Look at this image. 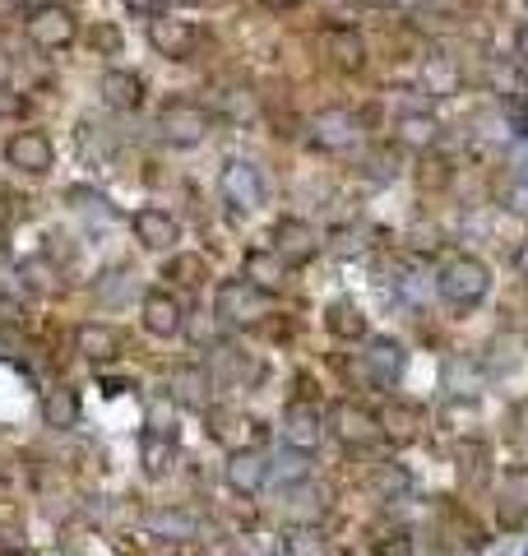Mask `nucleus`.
<instances>
[{"label": "nucleus", "mask_w": 528, "mask_h": 556, "mask_svg": "<svg viewBox=\"0 0 528 556\" xmlns=\"http://www.w3.org/2000/svg\"><path fill=\"white\" fill-rule=\"evenodd\" d=\"M491 292V269L478 255H450L436 274V298L450 311H478Z\"/></svg>", "instance_id": "f257e3e1"}, {"label": "nucleus", "mask_w": 528, "mask_h": 556, "mask_svg": "<svg viewBox=\"0 0 528 556\" xmlns=\"http://www.w3.org/2000/svg\"><path fill=\"white\" fill-rule=\"evenodd\" d=\"M209 126H214V112L200 108V102H190V98H167L163 112H158V135H163V144H172V149L204 144Z\"/></svg>", "instance_id": "f03ea898"}, {"label": "nucleus", "mask_w": 528, "mask_h": 556, "mask_svg": "<svg viewBox=\"0 0 528 556\" xmlns=\"http://www.w3.org/2000/svg\"><path fill=\"white\" fill-rule=\"evenodd\" d=\"M269 311H274V298L260 292L255 283H246V278H223L214 292V316L223 325H260Z\"/></svg>", "instance_id": "7ed1b4c3"}, {"label": "nucleus", "mask_w": 528, "mask_h": 556, "mask_svg": "<svg viewBox=\"0 0 528 556\" xmlns=\"http://www.w3.org/2000/svg\"><path fill=\"white\" fill-rule=\"evenodd\" d=\"M329 437L348 445V450H372L385 441V422L372 413V408H362V404H352V399H339V404L329 408Z\"/></svg>", "instance_id": "20e7f679"}, {"label": "nucleus", "mask_w": 528, "mask_h": 556, "mask_svg": "<svg viewBox=\"0 0 528 556\" xmlns=\"http://www.w3.org/2000/svg\"><path fill=\"white\" fill-rule=\"evenodd\" d=\"M24 33H28V42L38 51H65L70 42L79 38V24H75V14H70L65 5L47 0V5H33V14L24 20Z\"/></svg>", "instance_id": "39448f33"}, {"label": "nucleus", "mask_w": 528, "mask_h": 556, "mask_svg": "<svg viewBox=\"0 0 528 556\" xmlns=\"http://www.w3.org/2000/svg\"><path fill=\"white\" fill-rule=\"evenodd\" d=\"M403 371H408V348H403L394 334H372L362 353V376L372 380L376 390H394Z\"/></svg>", "instance_id": "423d86ee"}, {"label": "nucleus", "mask_w": 528, "mask_h": 556, "mask_svg": "<svg viewBox=\"0 0 528 556\" xmlns=\"http://www.w3.org/2000/svg\"><path fill=\"white\" fill-rule=\"evenodd\" d=\"M223 482L232 496H260L269 486V455L260 445H232L223 464Z\"/></svg>", "instance_id": "0eeeda50"}, {"label": "nucleus", "mask_w": 528, "mask_h": 556, "mask_svg": "<svg viewBox=\"0 0 528 556\" xmlns=\"http://www.w3.org/2000/svg\"><path fill=\"white\" fill-rule=\"evenodd\" d=\"M5 163L14 172H24V177H47L51 167H56V144H51L47 130H14L5 139Z\"/></svg>", "instance_id": "6e6552de"}, {"label": "nucleus", "mask_w": 528, "mask_h": 556, "mask_svg": "<svg viewBox=\"0 0 528 556\" xmlns=\"http://www.w3.org/2000/svg\"><path fill=\"white\" fill-rule=\"evenodd\" d=\"M362 139V116L348 108H320L311 116V144L325 153H348Z\"/></svg>", "instance_id": "1a4fd4ad"}, {"label": "nucleus", "mask_w": 528, "mask_h": 556, "mask_svg": "<svg viewBox=\"0 0 528 556\" xmlns=\"http://www.w3.org/2000/svg\"><path fill=\"white\" fill-rule=\"evenodd\" d=\"M218 190H223V200L232 204L237 214H255V208L264 204V177H260V167L246 163V159H232L223 167Z\"/></svg>", "instance_id": "9d476101"}, {"label": "nucleus", "mask_w": 528, "mask_h": 556, "mask_svg": "<svg viewBox=\"0 0 528 556\" xmlns=\"http://www.w3.org/2000/svg\"><path fill=\"white\" fill-rule=\"evenodd\" d=\"M149 47L158 51V56H167V61H190L196 56V47H200V33H196V24H186V20L153 14L149 20Z\"/></svg>", "instance_id": "9b49d317"}, {"label": "nucleus", "mask_w": 528, "mask_h": 556, "mask_svg": "<svg viewBox=\"0 0 528 556\" xmlns=\"http://www.w3.org/2000/svg\"><path fill=\"white\" fill-rule=\"evenodd\" d=\"M209 380H214L218 390H241V386H251V380L260 376V362L251 353H241V348L232 343H218V348H209Z\"/></svg>", "instance_id": "f8f14e48"}, {"label": "nucleus", "mask_w": 528, "mask_h": 556, "mask_svg": "<svg viewBox=\"0 0 528 556\" xmlns=\"http://www.w3.org/2000/svg\"><path fill=\"white\" fill-rule=\"evenodd\" d=\"M139 316H144V329L153 339H172L186 329V306L167 288H149L144 298H139Z\"/></svg>", "instance_id": "ddd939ff"}, {"label": "nucleus", "mask_w": 528, "mask_h": 556, "mask_svg": "<svg viewBox=\"0 0 528 556\" xmlns=\"http://www.w3.org/2000/svg\"><path fill=\"white\" fill-rule=\"evenodd\" d=\"M274 255L284 260V265H311L315 255H320V232L311 228L302 218H278L274 228Z\"/></svg>", "instance_id": "4468645a"}, {"label": "nucleus", "mask_w": 528, "mask_h": 556, "mask_svg": "<svg viewBox=\"0 0 528 556\" xmlns=\"http://www.w3.org/2000/svg\"><path fill=\"white\" fill-rule=\"evenodd\" d=\"M496 525L501 529H524L528 525V464L505 468L496 482Z\"/></svg>", "instance_id": "2eb2a0df"}, {"label": "nucleus", "mask_w": 528, "mask_h": 556, "mask_svg": "<svg viewBox=\"0 0 528 556\" xmlns=\"http://www.w3.org/2000/svg\"><path fill=\"white\" fill-rule=\"evenodd\" d=\"M278 431H284V445L306 450V455H311V450L329 437V422L320 417V408H315V404H288V408H284V422H278Z\"/></svg>", "instance_id": "dca6fc26"}, {"label": "nucleus", "mask_w": 528, "mask_h": 556, "mask_svg": "<svg viewBox=\"0 0 528 556\" xmlns=\"http://www.w3.org/2000/svg\"><path fill=\"white\" fill-rule=\"evenodd\" d=\"M209 390H214V380H209L204 362H181V367H172L163 394L172 399V404H181V408H204Z\"/></svg>", "instance_id": "f3484780"}, {"label": "nucleus", "mask_w": 528, "mask_h": 556, "mask_svg": "<svg viewBox=\"0 0 528 556\" xmlns=\"http://www.w3.org/2000/svg\"><path fill=\"white\" fill-rule=\"evenodd\" d=\"M329 515V492L325 486H315V482H297L284 492V519L297 529H315L320 519Z\"/></svg>", "instance_id": "a211bd4d"}, {"label": "nucleus", "mask_w": 528, "mask_h": 556, "mask_svg": "<svg viewBox=\"0 0 528 556\" xmlns=\"http://www.w3.org/2000/svg\"><path fill=\"white\" fill-rule=\"evenodd\" d=\"M130 228L139 237V247H149V251H172L176 241H181V223H176L167 208H158V204L139 208V214L130 218Z\"/></svg>", "instance_id": "6ab92c4d"}, {"label": "nucleus", "mask_w": 528, "mask_h": 556, "mask_svg": "<svg viewBox=\"0 0 528 556\" xmlns=\"http://www.w3.org/2000/svg\"><path fill=\"white\" fill-rule=\"evenodd\" d=\"M144 529H149V538H163V543H190V538L200 533V515L181 510V506H158L144 515Z\"/></svg>", "instance_id": "aec40b11"}, {"label": "nucleus", "mask_w": 528, "mask_h": 556, "mask_svg": "<svg viewBox=\"0 0 528 556\" xmlns=\"http://www.w3.org/2000/svg\"><path fill=\"white\" fill-rule=\"evenodd\" d=\"M139 459H144V473L149 478H163L167 464L176 459V427L149 422L144 431H139Z\"/></svg>", "instance_id": "412c9836"}, {"label": "nucleus", "mask_w": 528, "mask_h": 556, "mask_svg": "<svg viewBox=\"0 0 528 556\" xmlns=\"http://www.w3.org/2000/svg\"><path fill=\"white\" fill-rule=\"evenodd\" d=\"M98 93L112 112H135L139 102H144V79H139L135 70H102Z\"/></svg>", "instance_id": "4be33fe9"}, {"label": "nucleus", "mask_w": 528, "mask_h": 556, "mask_svg": "<svg viewBox=\"0 0 528 556\" xmlns=\"http://www.w3.org/2000/svg\"><path fill=\"white\" fill-rule=\"evenodd\" d=\"M482 380H487V367H482V362H473L468 353H450L445 367H440V390H445L450 399L478 394Z\"/></svg>", "instance_id": "5701e85b"}, {"label": "nucleus", "mask_w": 528, "mask_h": 556, "mask_svg": "<svg viewBox=\"0 0 528 556\" xmlns=\"http://www.w3.org/2000/svg\"><path fill=\"white\" fill-rule=\"evenodd\" d=\"M422 89L431 98H454L464 89V65L445 56V51H431V56L422 61Z\"/></svg>", "instance_id": "b1692460"}, {"label": "nucleus", "mask_w": 528, "mask_h": 556, "mask_svg": "<svg viewBox=\"0 0 528 556\" xmlns=\"http://www.w3.org/2000/svg\"><path fill=\"white\" fill-rule=\"evenodd\" d=\"M241 278L246 283H255L260 292H274L284 288V278H288V265L274 255V247H260V251H246V265H241Z\"/></svg>", "instance_id": "393cba45"}, {"label": "nucleus", "mask_w": 528, "mask_h": 556, "mask_svg": "<svg viewBox=\"0 0 528 556\" xmlns=\"http://www.w3.org/2000/svg\"><path fill=\"white\" fill-rule=\"evenodd\" d=\"M325 51H329V61L339 65V70H362L366 65V42H362V33L357 28H348V24H334L325 28Z\"/></svg>", "instance_id": "a878e982"}, {"label": "nucleus", "mask_w": 528, "mask_h": 556, "mask_svg": "<svg viewBox=\"0 0 528 556\" xmlns=\"http://www.w3.org/2000/svg\"><path fill=\"white\" fill-rule=\"evenodd\" d=\"M394 139L403 149H417V153H427L440 144V121L431 112H403L394 121Z\"/></svg>", "instance_id": "bb28decb"}, {"label": "nucleus", "mask_w": 528, "mask_h": 556, "mask_svg": "<svg viewBox=\"0 0 528 556\" xmlns=\"http://www.w3.org/2000/svg\"><path fill=\"white\" fill-rule=\"evenodd\" d=\"M75 348L88 357V362H112L121 353V334L108 325V320H88L75 329Z\"/></svg>", "instance_id": "cd10ccee"}, {"label": "nucleus", "mask_w": 528, "mask_h": 556, "mask_svg": "<svg viewBox=\"0 0 528 556\" xmlns=\"http://www.w3.org/2000/svg\"><path fill=\"white\" fill-rule=\"evenodd\" d=\"M325 329L334 339H343V343H357L366 339V316H362V306L352 302V298H334L325 306Z\"/></svg>", "instance_id": "c85d7f7f"}, {"label": "nucleus", "mask_w": 528, "mask_h": 556, "mask_svg": "<svg viewBox=\"0 0 528 556\" xmlns=\"http://www.w3.org/2000/svg\"><path fill=\"white\" fill-rule=\"evenodd\" d=\"M269 482H278L284 492H288V486H297V482H311V455H306V450L284 445L278 455H269Z\"/></svg>", "instance_id": "c756f323"}, {"label": "nucleus", "mask_w": 528, "mask_h": 556, "mask_svg": "<svg viewBox=\"0 0 528 556\" xmlns=\"http://www.w3.org/2000/svg\"><path fill=\"white\" fill-rule=\"evenodd\" d=\"M42 422H47V427H56V431L75 427V422H79V394H75V390H65V386L47 390V394H42Z\"/></svg>", "instance_id": "7c9ffc66"}, {"label": "nucleus", "mask_w": 528, "mask_h": 556, "mask_svg": "<svg viewBox=\"0 0 528 556\" xmlns=\"http://www.w3.org/2000/svg\"><path fill=\"white\" fill-rule=\"evenodd\" d=\"M487 478H491V445H482V441L460 445V482L464 486H487Z\"/></svg>", "instance_id": "2f4dec72"}, {"label": "nucleus", "mask_w": 528, "mask_h": 556, "mask_svg": "<svg viewBox=\"0 0 528 556\" xmlns=\"http://www.w3.org/2000/svg\"><path fill=\"white\" fill-rule=\"evenodd\" d=\"M417 427H422V408L417 404H403V399H399V404L390 408V413H385V437H390V441H417Z\"/></svg>", "instance_id": "473e14b6"}, {"label": "nucleus", "mask_w": 528, "mask_h": 556, "mask_svg": "<svg viewBox=\"0 0 528 556\" xmlns=\"http://www.w3.org/2000/svg\"><path fill=\"white\" fill-rule=\"evenodd\" d=\"M167 278H172V283H181V288H200L204 278H209V265H204L200 255H172Z\"/></svg>", "instance_id": "72a5a7b5"}, {"label": "nucleus", "mask_w": 528, "mask_h": 556, "mask_svg": "<svg viewBox=\"0 0 528 556\" xmlns=\"http://www.w3.org/2000/svg\"><path fill=\"white\" fill-rule=\"evenodd\" d=\"M372 486L380 492V501H399L403 492H408V473H403L399 464H380L376 478H372Z\"/></svg>", "instance_id": "f704fd0d"}, {"label": "nucleus", "mask_w": 528, "mask_h": 556, "mask_svg": "<svg viewBox=\"0 0 528 556\" xmlns=\"http://www.w3.org/2000/svg\"><path fill=\"white\" fill-rule=\"evenodd\" d=\"M218 112H227L232 121H246V116H255V98L246 89H223L218 93Z\"/></svg>", "instance_id": "c9c22d12"}, {"label": "nucleus", "mask_w": 528, "mask_h": 556, "mask_svg": "<svg viewBox=\"0 0 528 556\" xmlns=\"http://www.w3.org/2000/svg\"><path fill=\"white\" fill-rule=\"evenodd\" d=\"M190 339L200 348H218L223 343V320L209 316V311H196V329H190Z\"/></svg>", "instance_id": "e433bc0d"}, {"label": "nucleus", "mask_w": 528, "mask_h": 556, "mask_svg": "<svg viewBox=\"0 0 528 556\" xmlns=\"http://www.w3.org/2000/svg\"><path fill=\"white\" fill-rule=\"evenodd\" d=\"M284 556H325V543L315 538L311 529H302V533H292L288 538V552Z\"/></svg>", "instance_id": "4c0bfd02"}, {"label": "nucleus", "mask_w": 528, "mask_h": 556, "mask_svg": "<svg viewBox=\"0 0 528 556\" xmlns=\"http://www.w3.org/2000/svg\"><path fill=\"white\" fill-rule=\"evenodd\" d=\"M98 298L102 302H108V306H116V302H126V274H108V278H102V283H98Z\"/></svg>", "instance_id": "58836bf2"}, {"label": "nucleus", "mask_w": 528, "mask_h": 556, "mask_svg": "<svg viewBox=\"0 0 528 556\" xmlns=\"http://www.w3.org/2000/svg\"><path fill=\"white\" fill-rule=\"evenodd\" d=\"M376 556H413V543H408V538H380V543H376Z\"/></svg>", "instance_id": "ea45409f"}, {"label": "nucleus", "mask_w": 528, "mask_h": 556, "mask_svg": "<svg viewBox=\"0 0 528 556\" xmlns=\"http://www.w3.org/2000/svg\"><path fill=\"white\" fill-rule=\"evenodd\" d=\"M515 61L528 70V24H519V33H515Z\"/></svg>", "instance_id": "a19ab883"}, {"label": "nucleus", "mask_w": 528, "mask_h": 556, "mask_svg": "<svg viewBox=\"0 0 528 556\" xmlns=\"http://www.w3.org/2000/svg\"><path fill=\"white\" fill-rule=\"evenodd\" d=\"M510 208H519V214H528V181L510 190Z\"/></svg>", "instance_id": "79ce46f5"}, {"label": "nucleus", "mask_w": 528, "mask_h": 556, "mask_svg": "<svg viewBox=\"0 0 528 556\" xmlns=\"http://www.w3.org/2000/svg\"><path fill=\"white\" fill-rule=\"evenodd\" d=\"M98 42H102V47H108V51H116V47H121V38H116V28H98V33H93V47H98Z\"/></svg>", "instance_id": "37998d69"}, {"label": "nucleus", "mask_w": 528, "mask_h": 556, "mask_svg": "<svg viewBox=\"0 0 528 556\" xmlns=\"http://www.w3.org/2000/svg\"><path fill=\"white\" fill-rule=\"evenodd\" d=\"M10 75H14V61L5 56V51H0V89H5V84H10Z\"/></svg>", "instance_id": "c03bdc74"}, {"label": "nucleus", "mask_w": 528, "mask_h": 556, "mask_svg": "<svg viewBox=\"0 0 528 556\" xmlns=\"http://www.w3.org/2000/svg\"><path fill=\"white\" fill-rule=\"evenodd\" d=\"M20 316V302H10V298H0V320H14Z\"/></svg>", "instance_id": "a18cd8bd"}, {"label": "nucleus", "mask_w": 528, "mask_h": 556, "mask_svg": "<svg viewBox=\"0 0 528 556\" xmlns=\"http://www.w3.org/2000/svg\"><path fill=\"white\" fill-rule=\"evenodd\" d=\"M121 5H126V10H139V14H149V10L158 5V0H121Z\"/></svg>", "instance_id": "49530a36"}, {"label": "nucleus", "mask_w": 528, "mask_h": 556, "mask_svg": "<svg viewBox=\"0 0 528 556\" xmlns=\"http://www.w3.org/2000/svg\"><path fill=\"white\" fill-rule=\"evenodd\" d=\"M14 10H20V0H0V24H10Z\"/></svg>", "instance_id": "de8ad7c7"}, {"label": "nucleus", "mask_w": 528, "mask_h": 556, "mask_svg": "<svg viewBox=\"0 0 528 556\" xmlns=\"http://www.w3.org/2000/svg\"><path fill=\"white\" fill-rule=\"evenodd\" d=\"M264 5H269V10H297L302 0H264Z\"/></svg>", "instance_id": "09e8293b"}, {"label": "nucleus", "mask_w": 528, "mask_h": 556, "mask_svg": "<svg viewBox=\"0 0 528 556\" xmlns=\"http://www.w3.org/2000/svg\"><path fill=\"white\" fill-rule=\"evenodd\" d=\"M515 265H519V274L528 278V241H524V247H519V255H515Z\"/></svg>", "instance_id": "8fccbe9b"}, {"label": "nucleus", "mask_w": 528, "mask_h": 556, "mask_svg": "<svg viewBox=\"0 0 528 556\" xmlns=\"http://www.w3.org/2000/svg\"><path fill=\"white\" fill-rule=\"evenodd\" d=\"M163 5H172V10H186V5H200V0H163Z\"/></svg>", "instance_id": "3c124183"}, {"label": "nucleus", "mask_w": 528, "mask_h": 556, "mask_svg": "<svg viewBox=\"0 0 528 556\" xmlns=\"http://www.w3.org/2000/svg\"><path fill=\"white\" fill-rule=\"evenodd\" d=\"M5 112H10V102H0V116H5Z\"/></svg>", "instance_id": "603ef678"}, {"label": "nucleus", "mask_w": 528, "mask_h": 556, "mask_svg": "<svg viewBox=\"0 0 528 556\" xmlns=\"http://www.w3.org/2000/svg\"><path fill=\"white\" fill-rule=\"evenodd\" d=\"M38 5H47V0H38Z\"/></svg>", "instance_id": "864d4df0"}]
</instances>
